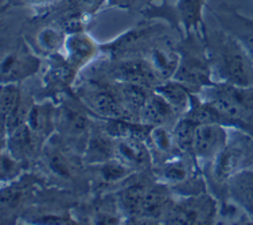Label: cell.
I'll use <instances>...</instances> for the list:
<instances>
[{
	"label": "cell",
	"instance_id": "6da1fadb",
	"mask_svg": "<svg viewBox=\"0 0 253 225\" xmlns=\"http://www.w3.org/2000/svg\"><path fill=\"white\" fill-rule=\"evenodd\" d=\"M219 70L230 85L248 88L252 83V64L245 51L234 42L225 44L219 55Z\"/></svg>",
	"mask_w": 253,
	"mask_h": 225
},
{
	"label": "cell",
	"instance_id": "7a4b0ae2",
	"mask_svg": "<svg viewBox=\"0 0 253 225\" xmlns=\"http://www.w3.org/2000/svg\"><path fill=\"white\" fill-rule=\"evenodd\" d=\"M226 134L222 127L217 123H206L198 124L195 130L194 146L193 148L197 155L201 158H210L218 155V152L225 148Z\"/></svg>",
	"mask_w": 253,
	"mask_h": 225
},
{
	"label": "cell",
	"instance_id": "3957f363",
	"mask_svg": "<svg viewBox=\"0 0 253 225\" xmlns=\"http://www.w3.org/2000/svg\"><path fill=\"white\" fill-rule=\"evenodd\" d=\"M233 198L244 211L253 217V172L234 174L230 183Z\"/></svg>",
	"mask_w": 253,
	"mask_h": 225
},
{
	"label": "cell",
	"instance_id": "277c9868",
	"mask_svg": "<svg viewBox=\"0 0 253 225\" xmlns=\"http://www.w3.org/2000/svg\"><path fill=\"white\" fill-rule=\"evenodd\" d=\"M117 155L132 166H144L150 161V155L146 147L135 137L123 139L117 146Z\"/></svg>",
	"mask_w": 253,
	"mask_h": 225
},
{
	"label": "cell",
	"instance_id": "5b68a950",
	"mask_svg": "<svg viewBox=\"0 0 253 225\" xmlns=\"http://www.w3.org/2000/svg\"><path fill=\"white\" fill-rule=\"evenodd\" d=\"M174 108L165 97L159 96H152L147 98L146 105L143 107V115L148 124H163L172 116Z\"/></svg>",
	"mask_w": 253,
	"mask_h": 225
},
{
	"label": "cell",
	"instance_id": "8992f818",
	"mask_svg": "<svg viewBox=\"0 0 253 225\" xmlns=\"http://www.w3.org/2000/svg\"><path fill=\"white\" fill-rule=\"evenodd\" d=\"M241 154L236 148H224L215 157L214 176L218 181H226L234 176V172L239 166Z\"/></svg>",
	"mask_w": 253,
	"mask_h": 225
},
{
	"label": "cell",
	"instance_id": "52a82bcc",
	"mask_svg": "<svg viewBox=\"0 0 253 225\" xmlns=\"http://www.w3.org/2000/svg\"><path fill=\"white\" fill-rule=\"evenodd\" d=\"M206 215H209V209L204 204L189 202L176 208L170 216V221L172 224H200L206 220Z\"/></svg>",
	"mask_w": 253,
	"mask_h": 225
},
{
	"label": "cell",
	"instance_id": "ba28073f",
	"mask_svg": "<svg viewBox=\"0 0 253 225\" xmlns=\"http://www.w3.org/2000/svg\"><path fill=\"white\" fill-rule=\"evenodd\" d=\"M90 105L96 112L102 116L117 119L123 115L122 104H119L112 93L105 92V90L94 93L90 98Z\"/></svg>",
	"mask_w": 253,
	"mask_h": 225
},
{
	"label": "cell",
	"instance_id": "9c48e42d",
	"mask_svg": "<svg viewBox=\"0 0 253 225\" xmlns=\"http://www.w3.org/2000/svg\"><path fill=\"white\" fill-rule=\"evenodd\" d=\"M152 70L144 62H126L119 68V77L128 84H136L140 85L152 80Z\"/></svg>",
	"mask_w": 253,
	"mask_h": 225
},
{
	"label": "cell",
	"instance_id": "30bf717a",
	"mask_svg": "<svg viewBox=\"0 0 253 225\" xmlns=\"http://www.w3.org/2000/svg\"><path fill=\"white\" fill-rule=\"evenodd\" d=\"M69 54L74 62H84L94 53V45L86 35L76 34L69 40Z\"/></svg>",
	"mask_w": 253,
	"mask_h": 225
},
{
	"label": "cell",
	"instance_id": "8fae6325",
	"mask_svg": "<svg viewBox=\"0 0 253 225\" xmlns=\"http://www.w3.org/2000/svg\"><path fill=\"white\" fill-rule=\"evenodd\" d=\"M200 123H197L191 118L185 119L176 126L175 128V142L180 150H190L194 146L195 130Z\"/></svg>",
	"mask_w": 253,
	"mask_h": 225
},
{
	"label": "cell",
	"instance_id": "7c38bea8",
	"mask_svg": "<svg viewBox=\"0 0 253 225\" xmlns=\"http://www.w3.org/2000/svg\"><path fill=\"white\" fill-rule=\"evenodd\" d=\"M162 97H165L174 109H185L189 104V96L185 89L178 84H166L158 89Z\"/></svg>",
	"mask_w": 253,
	"mask_h": 225
},
{
	"label": "cell",
	"instance_id": "4fadbf2b",
	"mask_svg": "<svg viewBox=\"0 0 253 225\" xmlns=\"http://www.w3.org/2000/svg\"><path fill=\"white\" fill-rule=\"evenodd\" d=\"M30 66H31L30 59H19L15 54L7 55L1 64V77L3 80L18 79L23 76L26 70H30Z\"/></svg>",
	"mask_w": 253,
	"mask_h": 225
},
{
	"label": "cell",
	"instance_id": "5bb4252c",
	"mask_svg": "<svg viewBox=\"0 0 253 225\" xmlns=\"http://www.w3.org/2000/svg\"><path fill=\"white\" fill-rule=\"evenodd\" d=\"M205 0H178V10L187 26H197L201 22V12Z\"/></svg>",
	"mask_w": 253,
	"mask_h": 225
},
{
	"label": "cell",
	"instance_id": "9a60e30c",
	"mask_svg": "<svg viewBox=\"0 0 253 225\" xmlns=\"http://www.w3.org/2000/svg\"><path fill=\"white\" fill-rule=\"evenodd\" d=\"M151 64L154 72H156L162 77H169L170 74L174 73L178 61L172 54L166 53L163 50H156L152 54Z\"/></svg>",
	"mask_w": 253,
	"mask_h": 225
},
{
	"label": "cell",
	"instance_id": "2e32d148",
	"mask_svg": "<svg viewBox=\"0 0 253 225\" xmlns=\"http://www.w3.org/2000/svg\"><path fill=\"white\" fill-rule=\"evenodd\" d=\"M122 96L124 103L131 109H143L146 105L147 96L140 85L126 83V87L122 89Z\"/></svg>",
	"mask_w": 253,
	"mask_h": 225
},
{
	"label": "cell",
	"instance_id": "e0dca14e",
	"mask_svg": "<svg viewBox=\"0 0 253 225\" xmlns=\"http://www.w3.org/2000/svg\"><path fill=\"white\" fill-rule=\"evenodd\" d=\"M19 103L20 94L18 89L15 87H7V88L3 89V93H1V120H3V126L12 115L15 108L18 107Z\"/></svg>",
	"mask_w": 253,
	"mask_h": 225
},
{
	"label": "cell",
	"instance_id": "ac0fdd59",
	"mask_svg": "<svg viewBox=\"0 0 253 225\" xmlns=\"http://www.w3.org/2000/svg\"><path fill=\"white\" fill-rule=\"evenodd\" d=\"M180 79L186 80L189 83H202L206 80V69L204 64H201L200 59H189L182 66Z\"/></svg>",
	"mask_w": 253,
	"mask_h": 225
},
{
	"label": "cell",
	"instance_id": "d6986e66",
	"mask_svg": "<svg viewBox=\"0 0 253 225\" xmlns=\"http://www.w3.org/2000/svg\"><path fill=\"white\" fill-rule=\"evenodd\" d=\"M166 196L165 193L159 189H151L146 191V196L141 204V212H144L147 215H154L161 211L162 206L165 205Z\"/></svg>",
	"mask_w": 253,
	"mask_h": 225
},
{
	"label": "cell",
	"instance_id": "ffe728a7",
	"mask_svg": "<svg viewBox=\"0 0 253 225\" xmlns=\"http://www.w3.org/2000/svg\"><path fill=\"white\" fill-rule=\"evenodd\" d=\"M62 123L70 134H81L86 128V119L77 111L66 108L63 111Z\"/></svg>",
	"mask_w": 253,
	"mask_h": 225
},
{
	"label": "cell",
	"instance_id": "44dd1931",
	"mask_svg": "<svg viewBox=\"0 0 253 225\" xmlns=\"http://www.w3.org/2000/svg\"><path fill=\"white\" fill-rule=\"evenodd\" d=\"M144 196H146V189L143 186H132L129 189H126V194H124V204L129 211H140Z\"/></svg>",
	"mask_w": 253,
	"mask_h": 225
},
{
	"label": "cell",
	"instance_id": "7402d4cb",
	"mask_svg": "<svg viewBox=\"0 0 253 225\" xmlns=\"http://www.w3.org/2000/svg\"><path fill=\"white\" fill-rule=\"evenodd\" d=\"M39 42L47 50H57L62 44V35L54 29H46L39 34Z\"/></svg>",
	"mask_w": 253,
	"mask_h": 225
},
{
	"label": "cell",
	"instance_id": "603a6c76",
	"mask_svg": "<svg viewBox=\"0 0 253 225\" xmlns=\"http://www.w3.org/2000/svg\"><path fill=\"white\" fill-rule=\"evenodd\" d=\"M128 169L129 167L123 166V165H119V163H107L101 169L102 178L105 181H116V180H120V178L126 177L129 173Z\"/></svg>",
	"mask_w": 253,
	"mask_h": 225
},
{
	"label": "cell",
	"instance_id": "cb8c5ba5",
	"mask_svg": "<svg viewBox=\"0 0 253 225\" xmlns=\"http://www.w3.org/2000/svg\"><path fill=\"white\" fill-rule=\"evenodd\" d=\"M151 136L154 143L156 144V147H158V148H161L162 151H167V150L170 148V144H171L170 135L166 133L163 128H155V130H152Z\"/></svg>",
	"mask_w": 253,
	"mask_h": 225
},
{
	"label": "cell",
	"instance_id": "d4e9b609",
	"mask_svg": "<svg viewBox=\"0 0 253 225\" xmlns=\"http://www.w3.org/2000/svg\"><path fill=\"white\" fill-rule=\"evenodd\" d=\"M165 177L170 181H183L186 178V169L180 163H171L165 169Z\"/></svg>",
	"mask_w": 253,
	"mask_h": 225
},
{
	"label": "cell",
	"instance_id": "484cf974",
	"mask_svg": "<svg viewBox=\"0 0 253 225\" xmlns=\"http://www.w3.org/2000/svg\"><path fill=\"white\" fill-rule=\"evenodd\" d=\"M90 152H92L93 157L96 158H108L111 155V147L108 144L105 140H102V139H96V140H93L90 143Z\"/></svg>",
	"mask_w": 253,
	"mask_h": 225
},
{
	"label": "cell",
	"instance_id": "4316f807",
	"mask_svg": "<svg viewBox=\"0 0 253 225\" xmlns=\"http://www.w3.org/2000/svg\"><path fill=\"white\" fill-rule=\"evenodd\" d=\"M102 0H83V3L88 7H97L101 4Z\"/></svg>",
	"mask_w": 253,
	"mask_h": 225
},
{
	"label": "cell",
	"instance_id": "83f0119b",
	"mask_svg": "<svg viewBox=\"0 0 253 225\" xmlns=\"http://www.w3.org/2000/svg\"><path fill=\"white\" fill-rule=\"evenodd\" d=\"M245 41H247V45H248V47L251 49V51L253 53V29H252V31H251V33L247 35V40Z\"/></svg>",
	"mask_w": 253,
	"mask_h": 225
},
{
	"label": "cell",
	"instance_id": "f1b7e54d",
	"mask_svg": "<svg viewBox=\"0 0 253 225\" xmlns=\"http://www.w3.org/2000/svg\"><path fill=\"white\" fill-rule=\"evenodd\" d=\"M29 3H34V4H42V3H46V1H50V0H27Z\"/></svg>",
	"mask_w": 253,
	"mask_h": 225
},
{
	"label": "cell",
	"instance_id": "f546056e",
	"mask_svg": "<svg viewBox=\"0 0 253 225\" xmlns=\"http://www.w3.org/2000/svg\"><path fill=\"white\" fill-rule=\"evenodd\" d=\"M113 1H117V0H113Z\"/></svg>",
	"mask_w": 253,
	"mask_h": 225
}]
</instances>
